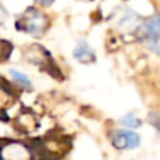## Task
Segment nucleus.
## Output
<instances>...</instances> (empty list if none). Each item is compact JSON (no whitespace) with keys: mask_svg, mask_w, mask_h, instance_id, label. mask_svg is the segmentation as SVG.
<instances>
[{"mask_svg":"<svg viewBox=\"0 0 160 160\" xmlns=\"http://www.w3.org/2000/svg\"><path fill=\"white\" fill-rule=\"evenodd\" d=\"M139 34L142 41L152 52L160 55V14L146 18L139 25Z\"/></svg>","mask_w":160,"mask_h":160,"instance_id":"nucleus-1","label":"nucleus"},{"mask_svg":"<svg viewBox=\"0 0 160 160\" xmlns=\"http://www.w3.org/2000/svg\"><path fill=\"white\" fill-rule=\"evenodd\" d=\"M45 25H47V20L44 14H41L37 8H28L21 17V20L17 22L18 30L31 35H41L45 31Z\"/></svg>","mask_w":160,"mask_h":160,"instance_id":"nucleus-2","label":"nucleus"},{"mask_svg":"<svg viewBox=\"0 0 160 160\" xmlns=\"http://www.w3.org/2000/svg\"><path fill=\"white\" fill-rule=\"evenodd\" d=\"M110 141L118 150H132L141 146V136L129 129H115L111 132Z\"/></svg>","mask_w":160,"mask_h":160,"instance_id":"nucleus-3","label":"nucleus"},{"mask_svg":"<svg viewBox=\"0 0 160 160\" xmlns=\"http://www.w3.org/2000/svg\"><path fill=\"white\" fill-rule=\"evenodd\" d=\"M73 56H75L76 61L82 62V63H91L96 59L93 49L90 48V45L84 41H80L76 48L73 49Z\"/></svg>","mask_w":160,"mask_h":160,"instance_id":"nucleus-4","label":"nucleus"},{"mask_svg":"<svg viewBox=\"0 0 160 160\" xmlns=\"http://www.w3.org/2000/svg\"><path fill=\"white\" fill-rule=\"evenodd\" d=\"M8 75L13 78V80L17 83V84L21 86L22 88H31L32 87V82H31V79L28 78L25 73L20 72V70H16V69H8Z\"/></svg>","mask_w":160,"mask_h":160,"instance_id":"nucleus-5","label":"nucleus"},{"mask_svg":"<svg viewBox=\"0 0 160 160\" xmlns=\"http://www.w3.org/2000/svg\"><path fill=\"white\" fill-rule=\"evenodd\" d=\"M119 124H121L125 129H129L131 131V129H136V128L141 127L142 121L135 115V114L128 112V114H125L121 119H119Z\"/></svg>","mask_w":160,"mask_h":160,"instance_id":"nucleus-6","label":"nucleus"},{"mask_svg":"<svg viewBox=\"0 0 160 160\" xmlns=\"http://www.w3.org/2000/svg\"><path fill=\"white\" fill-rule=\"evenodd\" d=\"M148 121H149V124L160 133V114L150 112L149 115H148Z\"/></svg>","mask_w":160,"mask_h":160,"instance_id":"nucleus-7","label":"nucleus"}]
</instances>
